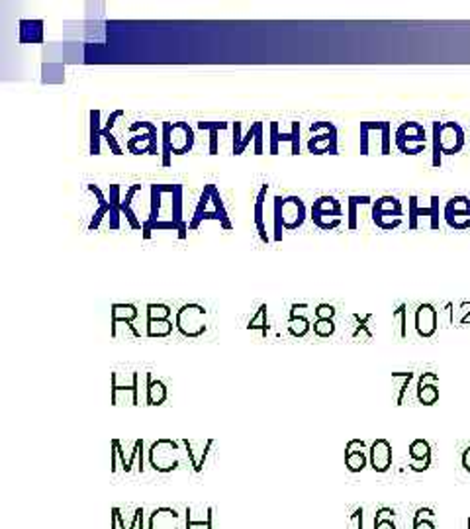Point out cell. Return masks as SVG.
<instances>
[{
  "instance_id": "cell-1",
  "label": "cell",
  "mask_w": 470,
  "mask_h": 529,
  "mask_svg": "<svg viewBox=\"0 0 470 529\" xmlns=\"http://www.w3.org/2000/svg\"><path fill=\"white\" fill-rule=\"evenodd\" d=\"M466 146L465 128L458 122L435 120L431 124V165L439 169L443 165V157L458 156Z\"/></svg>"
},
{
  "instance_id": "cell-2",
  "label": "cell",
  "mask_w": 470,
  "mask_h": 529,
  "mask_svg": "<svg viewBox=\"0 0 470 529\" xmlns=\"http://www.w3.org/2000/svg\"><path fill=\"white\" fill-rule=\"evenodd\" d=\"M195 128L188 122L161 124V165L171 167L175 156H188L195 149Z\"/></svg>"
},
{
  "instance_id": "cell-3",
  "label": "cell",
  "mask_w": 470,
  "mask_h": 529,
  "mask_svg": "<svg viewBox=\"0 0 470 529\" xmlns=\"http://www.w3.org/2000/svg\"><path fill=\"white\" fill-rule=\"evenodd\" d=\"M437 195H431L429 198L421 200L418 195H411L408 198V229L410 232H419V229H431L437 232L443 222V206Z\"/></svg>"
},
{
  "instance_id": "cell-4",
  "label": "cell",
  "mask_w": 470,
  "mask_h": 529,
  "mask_svg": "<svg viewBox=\"0 0 470 529\" xmlns=\"http://www.w3.org/2000/svg\"><path fill=\"white\" fill-rule=\"evenodd\" d=\"M361 138V156H372V153H378V156H390L392 153V122L388 120H369L361 122L359 130Z\"/></svg>"
},
{
  "instance_id": "cell-5",
  "label": "cell",
  "mask_w": 470,
  "mask_h": 529,
  "mask_svg": "<svg viewBox=\"0 0 470 529\" xmlns=\"http://www.w3.org/2000/svg\"><path fill=\"white\" fill-rule=\"evenodd\" d=\"M128 132L131 133V138L126 141V148L131 156H151V157L161 156V149H159L161 130L155 126V124L147 120L131 122L128 126Z\"/></svg>"
},
{
  "instance_id": "cell-6",
  "label": "cell",
  "mask_w": 470,
  "mask_h": 529,
  "mask_svg": "<svg viewBox=\"0 0 470 529\" xmlns=\"http://www.w3.org/2000/svg\"><path fill=\"white\" fill-rule=\"evenodd\" d=\"M118 470H122V473H126V475L133 473V470H138V473H146V444H143V439L133 441V445H131L128 455H126V451H123L122 441L112 439L110 473L116 475Z\"/></svg>"
},
{
  "instance_id": "cell-7",
  "label": "cell",
  "mask_w": 470,
  "mask_h": 529,
  "mask_svg": "<svg viewBox=\"0 0 470 529\" xmlns=\"http://www.w3.org/2000/svg\"><path fill=\"white\" fill-rule=\"evenodd\" d=\"M347 212L343 210L341 200L331 195H322L314 200L310 208V218L315 228H320L322 232H333L343 226Z\"/></svg>"
},
{
  "instance_id": "cell-8",
  "label": "cell",
  "mask_w": 470,
  "mask_h": 529,
  "mask_svg": "<svg viewBox=\"0 0 470 529\" xmlns=\"http://www.w3.org/2000/svg\"><path fill=\"white\" fill-rule=\"evenodd\" d=\"M175 330L182 335V338H188V340L203 338L208 330L206 308L198 302L182 304L175 314Z\"/></svg>"
},
{
  "instance_id": "cell-9",
  "label": "cell",
  "mask_w": 470,
  "mask_h": 529,
  "mask_svg": "<svg viewBox=\"0 0 470 529\" xmlns=\"http://www.w3.org/2000/svg\"><path fill=\"white\" fill-rule=\"evenodd\" d=\"M404 216H406L404 206H402V202L392 195L374 198L372 206H370L372 224L378 229H382V232H392V229H398L402 224H404Z\"/></svg>"
},
{
  "instance_id": "cell-10",
  "label": "cell",
  "mask_w": 470,
  "mask_h": 529,
  "mask_svg": "<svg viewBox=\"0 0 470 529\" xmlns=\"http://www.w3.org/2000/svg\"><path fill=\"white\" fill-rule=\"evenodd\" d=\"M306 148L312 156H339V130L333 122L318 120L310 124V138Z\"/></svg>"
},
{
  "instance_id": "cell-11",
  "label": "cell",
  "mask_w": 470,
  "mask_h": 529,
  "mask_svg": "<svg viewBox=\"0 0 470 529\" xmlns=\"http://www.w3.org/2000/svg\"><path fill=\"white\" fill-rule=\"evenodd\" d=\"M147 463L149 467L161 475H169L177 470L180 465V441L161 437L153 441L147 449Z\"/></svg>"
},
{
  "instance_id": "cell-12",
  "label": "cell",
  "mask_w": 470,
  "mask_h": 529,
  "mask_svg": "<svg viewBox=\"0 0 470 529\" xmlns=\"http://www.w3.org/2000/svg\"><path fill=\"white\" fill-rule=\"evenodd\" d=\"M427 132L424 124L416 120L402 122L394 130V146L404 156H419L427 149Z\"/></svg>"
},
{
  "instance_id": "cell-13",
  "label": "cell",
  "mask_w": 470,
  "mask_h": 529,
  "mask_svg": "<svg viewBox=\"0 0 470 529\" xmlns=\"http://www.w3.org/2000/svg\"><path fill=\"white\" fill-rule=\"evenodd\" d=\"M110 404L112 406H141V377L138 371L120 382V373L110 374Z\"/></svg>"
},
{
  "instance_id": "cell-14",
  "label": "cell",
  "mask_w": 470,
  "mask_h": 529,
  "mask_svg": "<svg viewBox=\"0 0 470 529\" xmlns=\"http://www.w3.org/2000/svg\"><path fill=\"white\" fill-rule=\"evenodd\" d=\"M232 156L239 157L243 156L247 148L251 146L253 141V153L255 156H263L265 151V122L257 120L251 124V128L247 130V133L242 132V122H232Z\"/></svg>"
},
{
  "instance_id": "cell-15",
  "label": "cell",
  "mask_w": 470,
  "mask_h": 529,
  "mask_svg": "<svg viewBox=\"0 0 470 529\" xmlns=\"http://www.w3.org/2000/svg\"><path fill=\"white\" fill-rule=\"evenodd\" d=\"M443 222L453 232H468L470 229V196L458 195L449 198L443 204Z\"/></svg>"
},
{
  "instance_id": "cell-16",
  "label": "cell",
  "mask_w": 470,
  "mask_h": 529,
  "mask_svg": "<svg viewBox=\"0 0 470 529\" xmlns=\"http://www.w3.org/2000/svg\"><path fill=\"white\" fill-rule=\"evenodd\" d=\"M291 124L292 126H291L289 133L281 132L278 122L268 124V153H271V156H278V151H281V143H291V156H300L302 124L299 120H294Z\"/></svg>"
},
{
  "instance_id": "cell-17",
  "label": "cell",
  "mask_w": 470,
  "mask_h": 529,
  "mask_svg": "<svg viewBox=\"0 0 470 529\" xmlns=\"http://www.w3.org/2000/svg\"><path fill=\"white\" fill-rule=\"evenodd\" d=\"M281 212H283L284 232H296V229H300L306 224V220H308V208H306V202L296 195L283 196Z\"/></svg>"
},
{
  "instance_id": "cell-18",
  "label": "cell",
  "mask_w": 470,
  "mask_h": 529,
  "mask_svg": "<svg viewBox=\"0 0 470 529\" xmlns=\"http://www.w3.org/2000/svg\"><path fill=\"white\" fill-rule=\"evenodd\" d=\"M180 445L185 447L187 459H188V463H190V467H193L195 473H203L206 463H208V457L214 449V439H188V437H182Z\"/></svg>"
},
{
  "instance_id": "cell-19",
  "label": "cell",
  "mask_w": 470,
  "mask_h": 529,
  "mask_svg": "<svg viewBox=\"0 0 470 529\" xmlns=\"http://www.w3.org/2000/svg\"><path fill=\"white\" fill-rule=\"evenodd\" d=\"M414 328L419 338L431 340L439 328V310L429 302L419 304L414 312Z\"/></svg>"
},
{
  "instance_id": "cell-20",
  "label": "cell",
  "mask_w": 470,
  "mask_h": 529,
  "mask_svg": "<svg viewBox=\"0 0 470 529\" xmlns=\"http://www.w3.org/2000/svg\"><path fill=\"white\" fill-rule=\"evenodd\" d=\"M392 459H394V451H392V444L388 439L380 437L372 441V445L369 447V465L374 473H388Z\"/></svg>"
},
{
  "instance_id": "cell-21",
  "label": "cell",
  "mask_w": 470,
  "mask_h": 529,
  "mask_svg": "<svg viewBox=\"0 0 470 529\" xmlns=\"http://www.w3.org/2000/svg\"><path fill=\"white\" fill-rule=\"evenodd\" d=\"M369 465V447L362 439H351L345 445V467L349 473H361Z\"/></svg>"
},
{
  "instance_id": "cell-22",
  "label": "cell",
  "mask_w": 470,
  "mask_h": 529,
  "mask_svg": "<svg viewBox=\"0 0 470 529\" xmlns=\"http://www.w3.org/2000/svg\"><path fill=\"white\" fill-rule=\"evenodd\" d=\"M147 529H185V527H182V517L175 508L159 506L149 514Z\"/></svg>"
},
{
  "instance_id": "cell-23",
  "label": "cell",
  "mask_w": 470,
  "mask_h": 529,
  "mask_svg": "<svg viewBox=\"0 0 470 529\" xmlns=\"http://www.w3.org/2000/svg\"><path fill=\"white\" fill-rule=\"evenodd\" d=\"M416 397L421 406H434L439 400V374L437 373H424L418 381Z\"/></svg>"
},
{
  "instance_id": "cell-24",
  "label": "cell",
  "mask_w": 470,
  "mask_h": 529,
  "mask_svg": "<svg viewBox=\"0 0 470 529\" xmlns=\"http://www.w3.org/2000/svg\"><path fill=\"white\" fill-rule=\"evenodd\" d=\"M86 190H89L91 195L94 196V200H97V210H94V214H92L91 222H89V228H86V229H89V232H97V229L100 228V224L104 222V218L110 216L112 204H110L107 192H104L99 185H94V182H89V185H86Z\"/></svg>"
},
{
  "instance_id": "cell-25",
  "label": "cell",
  "mask_w": 470,
  "mask_h": 529,
  "mask_svg": "<svg viewBox=\"0 0 470 529\" xmlns=\"http://www.w3.org/2000/svg\"><path fill=\"white\" fill-rule=\"evenodd\" d=\"M308 304H292L291 306V316H289V322H286V330L296 340H302L306 335L310 333L312 330V322L308 320V316H306V310H308Z\"/></svg>"
},
{
  "instance_id": "cell-26",
  "label": "cell",
  "mask_w": 470,
  "mask_h": 529,
  "mask_svg": "<svg viewBox=\"0 0 470 529\" xmlns=\"http://www.w3.org/2000/svg\"><path fill=\"white\" fill-rule=\"evenodd\" d=\"M182 196H185V188L182 185H175L171 190V222L177 226V237L180 242H185L188 237V224L185 222V216H182Z\"/></svg>"
},
{
  "instance_id": "cell-27",
  "label": "cell",
  "mask_w": 470,
  "mask_h": 529,
  "mask_svg": "<svg viewBox=\"0 0 470 529\" xmlns=\"http://www.w3.org/2000/svg\"><path fill=\"white\" fill-rule=\"evenodd\" d=\"M146 389H143V404L146 406H163L169 398L167 384L161 379H155L151 373H146Z\"/></svg>"
},
{
  "instance_id": "cell-28",
  "label": "cell",
  "mask_w": 470,
  "mask_h": 529,
  "mask_svg": "<svg viewBox=\"0 0 470 529\" xmlns=\"http://www.w3.org/2000/svg\"><path fill=\"white\" fill-rule=\"evenodd\" d=\"M268 188H271V187H268L267 182L261 188H259L257 196H255V206H253V222H255V228H257V236L265 245H268L273 242V237L268 236V232H267V220H265V204H267Z\"/></svg>"
},
{
  "instance_id": "cell-29",
  "label": "cell",
  "mask_w": 470,
  "mask_h": 529,
  "mask_svg": "<svg viewBox=\"0 0 470 529\" xmlns=\"http://www.w3.org/2000/svg\"><path fill=\"white\" fill-rule=\"evenodd\" d=\"M185 529H214V508H195L187 506L185 509Z\"/></svg>"
},
{
  "instance_id": "cell-30",
  "label": "cell",
  "mask_w": 470,
  "mask_h": 529,
  "mask_svg": "<svg viewBox=\"0 0 470 529\" xmlns=\"http://www.w3.org/2000/svg\"><path fill=\"white\" fill-rule=\"evenodd\" d=\"M110 529H146V508H136L131 519H126L122 508L114 506L110 512Z\"/></svg>"
},
{
  "instance_id": "cell-31",
  "label": "cell",
  "mask_w": 470,
  "mask_h": 529,
  "mask_svg": "<svg viewBox=\"0 0 470 529\" xmlns=\"http://www.w3.org/2000/svg\"><path fill=\"white\" fill-rule=\"evenodd\" d=\"M374 198L369 195H349L347 196V229L357 232L361 224V210L370 208Z\"/></svg>"
},
{
  "instance_id": "cell-32",
  "label": "cell",
  "mask_w": 470,
  "mask_h": 529,
  "mask_svg": "<svg viewBox=\"0 0 470 529\" xmlns=\"http://www.w3.org/2000/svg\"><path fill=\"white\" fill-rule=\"evenodd\" d=\"M172 185H157V182H153L149 185V214L147 218L143 220V224L151 226L155 222H161L163 216H161V206H163V195H167L171 190Z\"/></svg>"
},
{
  "instance_id": "cell-33",
  "label": "cell",
  "mask_w": 470,
  "mask_h": 529,
  "mask_svg": "<svg viewBox=\"0 0 470 529\" xmlns=\"http://www.w3.org/2000/svg\"><path fill=\"white\" fill-rule=\"evenodd\" d=\"M143 185H139V182H136V185H131L128 190H126V196H122V216L128 220V224L131 229H136V232H141L143 229V222L138 218L136 210H133V198H136L139 192H141Z\"/></svg>"
},
{
  "instance_id": "cell-34",
  "label": "cell",
  "mask_w": 470,
  "mask_h": 529,
  "mask_svg": "<svg viewBox=\"0 0 470 529\" xmlns=\"http://www.w3.org/2000/svg\"><path fill=\"white\" fill-rule=\"evenodd\" d=\"M110 316H112V322H110V330L118 328L120 324H133L139 317V310L136 304H128V302H116L112 304L110 308Z\"/></svg>"
},
{
  "instance_id": "cell-35",
  "label": "cell",
  "mask_w": 470,
  "mask_h": 529,
  "mask_svg": "<svg viewBox=\"0 0 470 529\" xmlns=\"http://www.w3.org/2000/svg\"><path fill=\"white\" fill-rule=\"evenodd\" d=\"M196 128L200 130V132H208V136H210V140H208V153L210 156H218V151H219V138H218V133L219 132H226L227 128H232V124L229 122H206V120H200V122H196Z\"/></svg>"
},
{
  "instance_id": "cell-36",
  "label": "cell",
  "mask_w": 470,
  "mask_h": 529,
  "mask_svg": "<svg viewBox=\"0 0 470 529\" xmlns=\"http://www.w3.org/2000/svg\"><path fill=\"white\" fill-rule=\"evenodd\" d=\"M100 110H91L89 112V153L92 157H97L102 153L100 141H102V124H100Z\"/></svg>"
},
{
  "instance_id": "cell-37",
  "label": "cell",
  "mask_w": 470,
  "mask_h": 529,
  "mask_svg": "<svg viewBox=\"0 0 470 529\" xmlns=\"http://www.w3.org/2000/svg\"><path fill=\"white\" fill-rule=\"evenodd\" d=\"M20 44H44V20H20Z\"/></svg>"
},
{
  "instance_id": "cell-38",
  "label": "cell",
  "mask_w": 470,
  "mask_h": 529,
  "mask_svg": "<svg viewBox=\"0 0 470 529\" xmlns=\"http://www.w3.org/2000/svg\"><path fill=\"white\" fill-rule=\"evenodd\" d=\"M108 200L112 204L110 216H108V228H110V232H116V229H120V216H122V187L120 185H110Z\"/></svg>"
},
{
  "instance_id": "cell-39",
  "label": "cell",
  "mask_w": 470,
  "mask_h": 529,
  "mask_svg": "<svg viewBox=\"0 0 470 529\" xmlns=\"http://www.w3.org/2000/svg\"><path fill=\"white\" fill-rule=\"evenodd\" d=\"M372 314H353V332L351 338L354 341H372V332L369 328V322L372 320Z\"/></svg>"
},
{
  "instance_id": "cell-40",
  "label": "cell",
  "mask_w": 470,
  "mask_h": 529,
  "mask_svg": "<svg viewBox=\"0 0 470 529\" xmlns=\"http://www.w3.org/2000/svg\"><path fill=\"white\" fill-rule=\"evenodd\" d=\"M411 381H414V373H392V389H394V402L396 406H402L406 400V394Z\"/></svg>"
},
{
  "instance_id": "cell-41",
  "label": "cell",
  "mask_w": 470,
  "mask_h": 529,
  "mask_svg": "<svg viewBox=\"0 0 470 529\" xmlns=\"http://www.w3.org/2000/svg\"><path fill=\"white\" fill-rule=\"evenodd\" d=\"M123 116V110H114V112H110V116H108V120H107V126L102 128V138L107 140V143H108V148H110V151H112V156H122V146L118 143V140H116V136H114L112 133V128L116 126V122L120 120Z\"/></svg>"
},
{
  "instance_id": "cell-42",
  "label": "cell",
  "mask_w": 470,
  "mask_h": 529,
  "mask_svg": "<svg viewBox=\"0 0 470 529\" xmlns=\"http://www.w3.org/2000/svg\"><path fill=\"white\" fill-rule=\"evenodd\" d=\"M175 330V324L171 320H147L146 322V335L151 340L155 338H169Z\"/></svg>"
},
{
  "instance_id": "cell-43",
  "label": "cell",
  "mask_w": 470,
  "mask_h": 529,
  "mask_svg": "<svg viewBox=\"0 0 470 529\" xmlns=\"http://www.w3.org/2000/svg\"><path fill=\"white\" fill-rule=\"evenodd\" d=\"M408 455L411 461H424V463H434V455H431V445L426 439H414L410 444Z\"/></svg>"
},
{
  "instance_id": "cell-44",
  "label": "cell",
  "mask_w": 470,
  "mask_h": 529,
  "mask_svg": "<svg viewBox=\"0 0 470 529\" xmlns=\"http://www.w3.org/2000/svg\"><path fill=\"white\" fill-rule=\"evenodd\" d=\"M247 330L261 332L263 338H267L268 335V308H267V304L259 306V310L251 316V320L247 322Z\"/></svg>"
},
{
  "instance_id": "cell-45",
  "label": "cell",
  "mask_w": 470,
  "mask_h": 529,
  "mask_svg": "<svg viewBox=\"0 0 470 529\" xmlns=\"http://www.w3.org/2000/svg\"><path fill=\"white\" fill-rule=\"evenodd\" d=\"M394 516L396 512L392 508H378L377 516H374V529H396Z\"/></svg>"
},
{
  "instance_id": "cell-46",
  "label": "cell",
  "mask_w": 470,
  "mask_h": 529,
  "mask_svg": "<svg viewBox=\"0 0 470 529\" xmlns=\"http://www.w3.org/2000/svg\"><path fill=\"white\" fill-rule=\"evenodd\" d=\"M171 306L163 302H149L146 306V322L147 320H171Z\"/></svg>"
},
{
  "instance_id": "cell-47",
  "label": "cell",
  "mask_w": 470,
  "mask_h": 529,
  "mask_svg": "<svg viewBox=\"0 0 470 529\" xmlns=\"http://www.w3.org/2000/svg\"><path fill=\"white\" fill-rule=\"evenodd\" d=\"M281 200L283 196L273 198V214H275V229H273V242L283 244L284 237V228H283V212H281Z\"/></svg>"
},
{
  "instance_id": "cell-48",
  "label": "cell",
  "mask_w": 470,
  "mask_h": 529,
  "mask_svg": "<svg viewBox=\"0 0 470 529\" xmlns=\"http://www.w3.org/2000/svg\"><path fill=\"white\" fill-rule=\"evenodd\" d=\"M392 322L398 324V338H408V304H400L394 312H392Z\"/></svg>"
},
{
  "instance_id": "cell-49",
  "label": "cell",
  "mask_w": 470,
  "mask_h": 529,
  "mask_svg": "<svg viewBox=\"0 0 470 529\" xmlns=\"http://www.w3.org/2000/svg\"><path fill=\"white\" fill-rule=\"evenodd\" d=\"M435 512L431 508H419L414 516V529H435Z\"/></svg>"
},
{
  "instance_id": "cell-50",
  "label": "cell",
  "mask_w": 470,
  "mask_h": 529,
  "mask_svg": "<svg viewBox=\"0 0 470 529\" xmlns=\"http://www.w3.org/2000/svg\"><path fill=\"white\" fill-rule=\"evenodd\" d=\"M312 330L315 335H318V338H331V335L335 333V322L333 320H315L312 324Z\"/></svg>"
},
{
  "instance_id": "cell-51",
  "label": "cell",
  "mask_w": 470,
  "mask_h": 529,
  "mask_svg": "<svg viewBox=\"0 0 470 529\" xmlns=\"http://www.w3.org/2000/svg\"><path fill=\"white\" fill-rule=\"evenodd\" d=\"M335 306L333 304H328V302H322L314 308V316L315 320H333L335 317Z\"/></svg>"
},
{
  "instance_id": "cell-52",
  "label": "cell",
  "mask_w": 470,
  "mask_h": 529,
  "mask_svg": "<svg viewBox=\"0 0 470 529\" xmlns=\"http://www.w3.org/2000/svg\"><path fill=\"white\" fill-rule=\"evenodd\" d=\"M458 324L468 325L470 324V302H460L458 304Z\"/></svg>"
},
{
  "instance_id": "cell-53",
  "label": "cell",
  "mask_w": 470,
  "mask_h": 529,
  "mask_svg": "<svg viewBox=\"0 0 470 529\" xmlns=\"http://www.w3.org/2000/svg\"><path fill=\"white\" fill-rule=\"evenodd\" d=\"M362 514H364L362 506H359V508L354 509V512L351 514V517H349V527H351V529H364V527H362Z\"/></svg>"
},
{
  "instance_id": "cell-54",
  "label": "cell",
  "mask_w": 470,
  "mask_h": 529,
  "mask_svg": "<svg viewBox=\"0 0 470 529\" xmlns=\"http://www.w3.org/2000/svg\"><path fill=\"white\" fill-rule=\"evenodd\" d=\"M455 304L453 302H447L445 304V310H443V314L447 316V325H453L455 324Z\"/></svg>"
},
{
  "instance_id": "cell-55",
  "label": "cell",
  "mask_w": 470,
  "mask_h": 529,
  "mask_svg": "<svg viewBox=\"0 0 470 529\" xmlns=\"http://www.w3.org/2000/svg\"><path fill=\"white\" fill-rule=\"evenodd\" d=\"M431 467V463H424V461H411L410 463V469L414 470V473H424V470H427Z\"/></svg>"
},
{
  "instance_id": "cell-56",
  "label": "cell",
  "mask_w": 470,
  "mask_h": 529,
  "mask_svg": "<svg viewBox=\"0 0 470 529\" xmlns=\"http://www.w3.org/2000/svg\"><path fill=\"white\" fill-rule=\"evenodd\" d=\"M460 463H463V469L470 475V447L463 451V457H460Z\"/></svg>"
},
{
  "instance_id": "cell-57",
  "label": "cell",
  "mask_w": 470,
  "mask_h": 529,
  "mask_svg": "<svg viewBox=\"0 0 470 529\" xmlns=\"http://www.w3.org/2000/svg\"><path fill=\"white\" fill-rule=\"evenodd\" d=\"M466 527H468V529H470V517H468V522H466Z\"/></svg>"
}]
</instances>
